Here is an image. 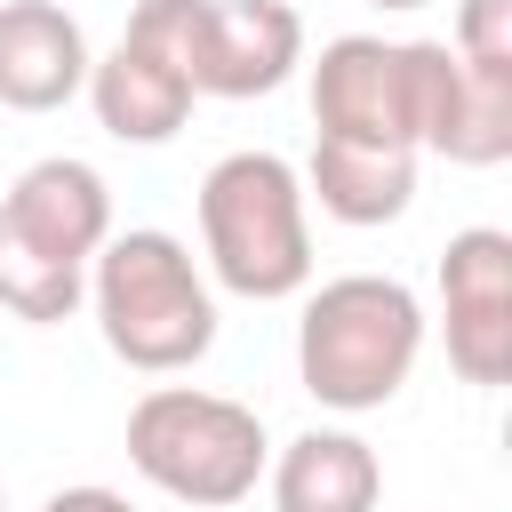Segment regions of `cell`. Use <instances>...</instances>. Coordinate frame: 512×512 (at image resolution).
Here are the masks:
<instances>
[{
  "label": "cell",
  "mask_w": 512,
  "mask_h": 512,
  "mask_svg": "<svg viewBox=\"0 0 512 512\" xmlns=\"http://www.w3.org/2000/svg\"><path fill=\"white\" fill-rule=\"evenodd\" d=\"M464 120V64L448 40H376L344 32L312 64V128L352 136V144H400V152H440L456 144Z\"/></svg>",
  "instance_id": "cell-1"
},
{
  "label": "cell",
  "mask_w": 512,
  "mask_h": 512,
  "mask_svg": "<svg viewBox=\"0 0 512 512\" xmlns=\"http://www.w3.org/2000/svg\"><path fill=\"white\" fill-rule=\"evenodd\" d=\"M88 304V272L80 264H56L48 248H32L8 216H0V312L48 328V320H72Z\"/></svg>",
  "instance_id": "cell-13"
},
{
  "label": "cell",
  "mask_w": 512,
  "mask_h": 512,
  "mask_svg": "<svg viewBox=\"0 0 512 512\" xmlns=\"http://www.w3.org/2000/svg\"><path fill=\"white\" fill-rule=\"evenodd\" d=\"M88 304L112 360H128L136 376H184L216 344V288L160 224L104 232V248L88 256Z\"/></svg>",
  "instance_id": "cell-2"
},
{
  "label": "cell",
  "mask_w": 512,
  "mask_h": 512,
  "mask_svg": "<svg viewBox=\"0 0 512 512\" xmlns=\"http://www.w3.org/2000/svg\"><path fill=\"white\" fill-rule=\"evenodd\" d=\"M88 104H96V128L104 136H120V144H168L184 120H192V80L144 40V32H120L104 56H88V88H80Z\"/></svg>",
  "instance_id": "cell-8"
},
{
  "label": "cell",
  "mask_w": 512,
  "mask_h": 512,
  "mask_svg": "<svg viewBox=\"0 0 512 512\" xmlns=\"http://www.w3.org/2000/svg\"><path fill=\"white\" fill-rule=\"evenodd\" d=\"M368 8H392V16H408V8H432V0H368Z\"/></svg>",
  "instance_id": "cell-16"
},
{
  "label": "cell",
  "mask_w": 512,
  "mask_h": 512,
  "mask_svg": "<svg viewBox=\"0 0 512 512\" xmlns=\"http://www.w3.org/2000/svg\"><path fill=\"white\" fill-rule=\"evenodd\" d=\"M440 336L464 384L496 392L512 376V232L472 224L440 248Z\"/></svg>",
  "instance_id": "cell-7"
},
{
  "label": "cell",
  "mask_w": 512,
  "mask_h": 512,
  "mask_svg": "<svg viewBox=\"0 0 512 512\" xmlns=\"http://www.w3.org/2000/svg\"><path fill=\"white\" fill-rule=\"evenodd\" d=\"M128 32H144L192 96H272L304 64V16L288 0H136Z\"/></svg>",
  "instance_id": "cell-6"
},
{
  "label": "cell",
  "mask_w": 512,
  "mask_h": 512,
  "mask_svg": "<svg viewBox=\"0 0 512 512\" xmlns=\"http://www.w3.org/2000/svg\"><path fill=\"white\" fill-rule=\"evenodd\" d=\"M88 88V32L56 0H0V104L64 112Z\"/></svg>",
  "instance_id": "cell-10"
},
{
  "label": "cell",
  "mask_w": 512,
  "mask_h": 512,
  "mask_svg": "<svg viewBox=\"0 0 512 512\" xmlns=\"http://www.w3.org/2000/svg\"><path fill=\"white\" fill-rule=\"evenodd\" d=\"M40 512H136L120 488H96V480H80V488H56Z\"/></svg>",
  "instance_id": "cell-15"
},
{
  "label": "cell",
  "mask_w": 512,
  "mask_h": 512,
  "mask_svg": "<svg viewBox=\"0 0 512 512\" xmlns=\"http://www.w3.org/2000/svg\"><path fill=\"white\" fill-rule=\"evenodd\" d=\"M448 48L464 64H512V0H456Z\"/></svg>",
  "instance_id": "cell-14"
},
{
  "label": "cell",
  "mask_w": 512,
  "mask_h": 512,
  "mask_svg": "<svg viewBox=\"0 0 512 512\" xmlns=\"http://www.w3.org/2000/svg\"><path fill=\"white\" fill-rule=\"evenodd\" d=\"M264 488H272V512H376L384 464L360 432L312 424L264 464Z\"/></svg>",
  "instance_id": "cell-11"
},
{
  "label": "cell",
  "mask_w": 512,
  "mask_h": 512,
  "mask_svg": "<svg viewBox=\"0 0 512 512\" xmlns=\"http://www.w3.org/2000/svg\"><path fill=\"white\" fill-rule=\"evenodd\" d=\"M424 360V304L408 280L392 272H344L320 280L304 296L296 320V376L320 408L336 416H368L384 400H400V384Z\"/></svg>",
  "instance_id": "cell-3"
},
{
  "label": "cell",
  "mask_w": 512,
  "mask_h": 512,
  "mask_svg": "<svg viewBox=\"0 0 512 512\" xmlns=\"http://www.w3.org/2000/svg\"><path fill=\"white\" fill-rule=\"evenodd\" d=\"M128 464L192 512H232L256 496L272 440L248 400H224L200 384H152L128 408Z\"/></svg>",
  "instance_id": "cell-5"
},
{
  "label": "cell",
  "mask_w": 512,
  "mask_h": 512,
  "mask_svg": "<svg viewBox=\"0 0 512 512\" xmlns=\"http://www.w3.org/2000/svg\"><path fill=\"white\" fill-rule=\"evenodd\" d=\"M0 512H8V496H0Z\"/></svg>",
  "instance_id": "cell-17"
},
{
  "label": "cell",
  "mask_w": 512,
  "mask_h": 512,
  "mask_svg": "<svg viewBox=\"0 0 512 512\" xmlns=\"http://www.w3.org/2000/svg\"><path fill=\"white\" fill-rule=\"evenodd\" d=\"M0 216H8L32 248H48L56 264H80V272H88V256H96L104 232H112V192H104V176H96L88 160L48 152V160H32V168L0 192Z\"/></svg>",
  "instance_id": "cell-9"
},
{
  "label": "cell",
  "mask_w": 512,
  "mask_h": 512,
  "mask_svg": "<svg viewBox=\"0 0 512 512\" xmlns=\"http://www.w3.org/2000/svg\"><path fill=\"white\" fill-rule=\"evenodd\" d=\"M304 200H320V216H336L352 232L392 224L416 200V152H400V144H352V136H312Z\"/></svg>",
  "instance_id": "cell-12"
},
{
  "label": "cell",
  "mask_w": 512,
  "mask_h": 512,
  "mask_svg": "<svg viewBox=\"0 0 512 512\" xmlns=\"http://www.w3.org/2000/svg\"><path fill=\"white\" fill-rule=\"evenodd\" d=\"M200 272L248 304L312 288V200L280 152H224L200 176Z\"/></svg>",
  "instance_id": "cell-4"
}]
</instances>
